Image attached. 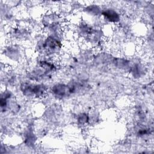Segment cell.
<instances>
[{
    "label": "cell",
    "mask_w": 154,
    "mask_h": 154,
    "mask_svg": "<svg viewBox=\"0 0 154 154\" xmlns=\"http://www.w3.org/2000/svg\"><path fill=\"white\" fill-rule=\"evenodd\" d=\"M129 60L122 57H115L112 60V63L116 67L122 70H128L129 72L131 66Z\"/></svg>",
    "instance_id": "obj_7"
},
{
    "label": "cell",
    "mask_w": 154,
    "mask_h": 154,
    "mask_svg": "<svg viewBox=\"0 0 154 154\" xmlns=\"http://www.w3.org/2000/svg\"><path fill=\"white\" fill-rule=\"evenodd\" d=\"M16 44H10L4 47L3 54L7 58L13 61H17L20 60L21 57V51Z\"/></svg>",
    "instance_id": "obj_5"
},
{
    "label": "cell",
    "mask_w": 154,
    "mask_h": 154,
    "mask_svg": "<svg viewBox=\"0 0 154 154\" xmlns=\"http://www.w3.org/2000/svg\"><path fill=\"white\" fill-rule=\"evenodd\" d=\"M76 120H77V123L78 125L85 126L89 123L90 117L88 113L81 112L76 117Z\"/></svg>",
    "instance_id": "obj_9"
},
{
    "label": "cell",
    "mask_w": 154,
    "mask_h": 154,
    "mask_svg": "<svg viewBox=\"0 0 154 154\" xmlns=\"http://www.w3.org/2000/svg\"><path fill=\"white\" fill-rule=\"evenodd\" d=\"M63 47L60 34H46L38 38L36 44V50L40 55L54 58L61 53Z\"/></svg>",
    "instance_id": "obj_1"
},
{
    "label": "cell",
    "mask_w": 154,
    "mask_h": 154,
    "mask_svg": "<svg viewBox=\"0 0 154 154\" xmlns=\"http://www.w3.org/2000/svg\"><path fill=\"white\" fill-rule=\"evenodd\" d=\"M20 90L23 96L28 99H40L48 91L47 86L38 82H23L20 85Z\"/></svg>",
    "instance_id": "obj_2"
},
{
    "label": "cell",
    "mask_w": 154,
    "mask_h": 154,
    "mask_svg": "<svg viewBox=\"0 0 154 154\" xmlns=\"http://www.w3.org/2000/svg\"><path fill=\"white\" fill-rule=\"evenodd\" d=\"M100 16L106 22L112 24L119 23L121 18L120 14L115 9L110 7L103 8Z\"/></svg>",
    "instance_id": "obj_4"
},
{
    "label": "cell",
    "mask_w": 154,
    "mask_h": 154,
    "mask_svg": "<svg viewBox=\"0 0 154 154\" xmlns=\"http://www.w3.org/2000/svg\"><path fill=\"white\" fill-rule=\"evenodd\" d=\"M29 34V31L26 29L22 27H12L9 31L10 37L14 40L19 41L26 39Z\"/></svg>",
    "instance_id": "obj_6"
},
{
    "label": "cell",
    "mask_w": 154,
    "mask_h": 154,
    "mask_svg": "<svg viewBox=\"0 0 154 154\" xmlns=\"http://www.w3.org/2000/svg\"><path fill=\"white\" fill-rule=\"evenodd\" d=\"M102 8L97 4H90L84 7V11L93 17H98L101 16Z\"/></svg>",
    "instance_id": "obj_8"
},
{
    "label": "cell",
    "mask_w": 154,
    "mask_h": 154,
    "mask_svg": "<svg viewBox=\"0 0 154 154\" xmlns=\"http://www.w3.org/2000/svg\"><path fill=\"white\" fill-rule=\"evenodd\" d=\"M50 91L52 96L58 99L67 98L70 95L77 93L73 82H70L68 84L60 82L55 84L51 87Z\"/></svg>",
    "instance_id": "obj_3"
}]
</instances>
